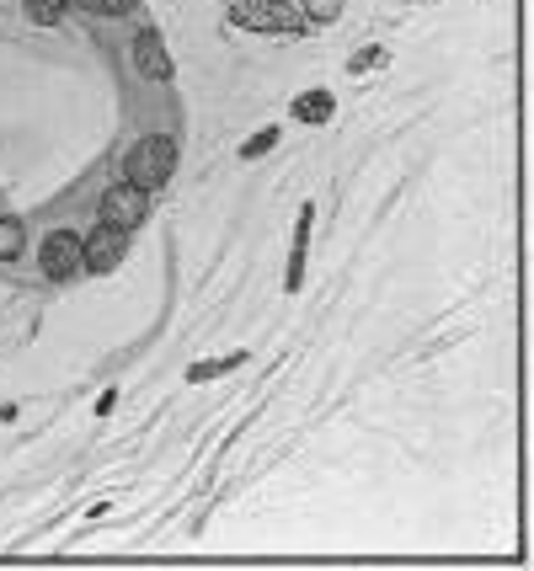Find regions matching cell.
I'll list each match as a JSON object with an SVG mask.
<instances>
[{"label":"cell","mask_w":534,"mask_h":571,"mask_svg":"<svg viewBox=\"0 0 534 571\" xmlns=\"http://www.w3.org/2000/svg\"><path fill=\"white\" fill-rule=\"evenodd\" d=\"M69 0H27V11H33V22H43V27H49V22H60V11H65Z\"/></svg>","instance_id":"8"},{"label":"cell","mask_w":534,"mask_h":571,"mask_svg":"<svg viewBox=\"0 0 534 571\" xmlns=\"http://www.w3.org/2000/svg\"><path fill=\"white\" fill-rule=\"evenodd\" d=\"M272 139H278V134H272V128H263V134H257L252 144H246V155H263V150H267V144H272Z\"/></svg>","instance_id":"11"},{"label":"cell","mask_w":534,"mask_h":571,"mask_svg":"<svg viewBox=\"0 0 534 571\" xmlns=\"http://www.w3.org/2000/svg\"><path fill=\"white\" fill-rule=\"evenodd\" d=\"M316 5H321V16H332L336 11V0H316Z\"/></svg>","instance_id":"12"},{"label":"cell","mask_w":534,"mask_h":571,"mask_svg":"<svg viewBox=\"0 0 534 571\" xmlns=\"http://www.w3.org/2000/svg\"><path fill=\"white\" fill-rule=\"evenodd\" d=\"M144 214H150V192L134 188V182H118L102 198V225H113V230H139Z\"/></svg>","instance_id":"3"},{"label":"cell","mask_w":534,"mask_h":571,"mask_svg":"<svg viewBox=\"0 0 534 571\" xmlns=\"http://www.w3.org/2000/svg\"><path fill=\"white\" fill-rule=\"evenodd\" d=\"M16 252H22V225L16 219H0V262H11Z\"/></svg>","instance_id":"7"},{"label":"cell","mask_w":534,"mask_h":571,"mask_svg":"<svg viewBox=\"0 0 534 571\" xmlns=\"http://www.w3.org/2000/svg\"><path fill=\"white\" fill-rule=\"evenodd\" d=\"M236 27H257V33H294L300 27V11L289 0H246L230 11Z\"/></svg>","instance_id":"2"},{"label":"cell","mask_w":534,"mask_h":571,"mask_svg":"<svg viewBox=\"0 0 534 571\" xmlns=\"http://www.w3.org/2000/svg\"><path fill=\"white\" fill-rule=\"evenodd\" d=\"M43 272H49L54 283H65V278H75V272H86L80 241H75L69 230H54V236L43 241Z\"/></svg>","instance_id":"5"},{"label":"cell","mask_w":534,"mask_h":571,"mask_svg":"<svg viewBox=\"0 0 534 571\" xmlns=\"http://www.w3.org/2000/svg\"><path fill=\"white\" fill-rule=\"evenodd\" d=\"M177 172V139L171 134H150V139H139L129 155H124V182L134 188H161L166 177Z\"/></svg>","instance_id":"1"},{"label":"cell","mask_w":534,"mask_h":571,"mask_svg":"<svg viewBox=\"0 0 534 571\" xmlns=\"http://www.w3.org/2000/svg\"><path fill=\"white\" fill-rule=\"evenodd\" d=\"M80 5H91V11H102V16H129L134 0H80Z\"/></svg>","instance_id":"9"},{"label":"cell","mask_w":534,"mask_h":571,"mask_svg":"<svg viewBox=\"0 0 534 571\" xmlns=\"http://www.w3.org/2000/svg\"><path fill=\"white\" fill-rule=\"evenodd\" d=\"M327 113H332V102H327V97H321V91H316V97H305V102H300V118H327Z\"/></svg>","instance_id":"10"},{"label":"cell","mask_w":534,"mask_h":571,"mask_svg":"<svg viewBox=\"0 0 534 571\" xmlns=\"http://www.w3.org/2000/svg\"><path fill=\"white\" fill-rule=\"evenodd\" d=\"M129 252V230H113V225H97L91 241H80V256H86V272H113Z\"/></svg>","instance_id":"4"},{"label":"cell","mask_w":534,"mask_h":571,"mask_svg":"<svg viewBox=\"0 0 534 571\" xmlns=\"http://www.w3.org/2000/svg\"><path fill=\"white\" fill-rule=\"evenodd\" d=\"M134 64H139V75L144 80H171V60H166V43H161V33H139L134 38Z\"/></svg>","instance_id":"6"}]
</instances>
